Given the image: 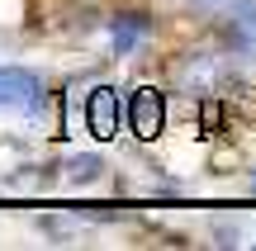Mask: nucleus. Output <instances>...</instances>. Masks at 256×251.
Returning a JSON list of instances; mask_svg holds the SVG:
<instances>
[{
    "mask_svg": "<svg viewBox=\"0 0 256 251\" xmlns=\"http://www.w3.org/2000/svg\"><path fill=\"white\" fill-rule=\"evenodd\" d=\"M152 33V19L147 14H138V9H128V14H119L110 24V43H114V52H133L142 38Z\"/></svg>",
    "mask_w": 256,
    "mask_h": 251,
    "instance_id": "obj_4",
    "label": "nucleus"
},
{
    "mask_svg": "<svg viewBox=\"0 0 256 251\" xmlns=\"http://www.w3.org/2000/svg\"><path fill=\"white\" fill-rule=\"evenodd\" d=\"M162 123H166V100H162V90L138 85L133 100H128V128H133L138 138H156Z\"/></svg>",
    "mask_w": 256,
    "mask_h": 251,
    "instance_id": "obj_2",
    "label": "nucleus"
},
{
    "mask_svg": "<svg viewBox=\"0 0 256 251\" xmlns=\"http://www.w3.org/2000/svg\"><path fill=\"white\" fill-rule=\"evenodd\" d=\"M43 100V81L24 66H0V109L19 114V109H34Z\"/></svg>",
    "mask_w": 256,
    "mask_h": 251,
    "instance_id": "obj_1",
    "label": "nucleus"
},
{
    "mask_svg": "<svg viewBox=\"0 0 256 251\" xmlns=\"http://www.w3.org/2000/svg\"><path fill=\"white\" fill-rule=\"evenodd\" d=\"M100 166H104L100 157H76L72 171H66V180H95V176H100Z\"/></svg>",
    "mask_w": 256,
    "mask_h": 251,
    "instance_id": "obj_6",
    "label": "nucleus"
},
{
    "mask_svg": "<svg viewBox=\"0 0 256 251\" xmlns=\"http://www.w3.org/2000/svg\"><path fill=\"white\" fill-rule=\"evenodd\" d=\"M223 71H228V66H223L214 52H194L190 62L180 66V81H185V85H194V90H209V85L218 81Z\"/></svg>",
    "mask_w": 256,
    "mask_h": 251,
    "instance_id": "obj_5",
    "label": "nucleus"
},
{
    "mask_svg": "<svg viewBox=\"0 0 256 251\" xmlns=\"http://www.w3.org/2000/svg\"><path fill=\"white\" fill-rule=\"evenodd\" d=\"M200 9H214V14H223V9H238L242 0H194Z\"/></svg>",
    "mask_w": 256,
    "mask_h": 251,
    "instance_id": "obj_7",
    "label": "nucleus"
},
{
    "mask_svg": "<svg viewBox=\"0 0 256 251\" xmlns=\"http://www.w3.org/2000/svg\"><path fill=\"white\" fill-rule=\"evenodd\" d=\"M86 123H90L95 138H114V133H119V123H124V100H119L114 85H100V90L86 100Z\"/></svg>",
    "mask_w": 256,
    "mask_h": 251,
    "instance_id": "obj_3",
    "label": "nucleus"
}]
</instances>
